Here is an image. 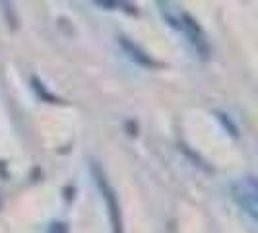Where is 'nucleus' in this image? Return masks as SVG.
I'll use <instances>...</instances> for the list:
<instances>
[{"instance_id": "nucleus-8", "label": "nucleus", "mask_w": 258, "mask_h": 233, "mask_svg": "<svg viewBox=\"0 0 258 233\" xmlns=\"http://www.w3.org/2000/svg\"><path fill=\"white\" fill-rule=\"evenodd\" d=\"M47 233H68V225L64 221H54V223H51Z\"/></svg>"}, {"instance_id": "nucleus-1", "label": "nucleus", "mask_w": 258, "mask_h": 233, "mask_svg": "<svg viewBox=\"0 0 258 233\" xmlns=\"http://www.w3.org/2000/svg\"><path fill=\"white\" fill-rule=\"evenodd\" d=\"M91 175H93V181H95L99 193L103 196L105 204H107V214H109V221H111L113 233H126L124 231V220H122V210H120V202H118V194L113 189V185L109 183L105 171L95 161H91Z\"/></svg>"}, {"instance_id": "nucleus-4", "label": "nucleus", "mask_w": 258, "mask_h": 233, "mask_svg": "<svg viewBox=\"0 0 258 233\" xmlns=\"http://www.w3.org/2000/svg\"><path fill=\"white\" fill-rule=\"evenodd\" d=\"M118 43H120V47H122L124 51L128 52V56L134 61V63H138L140 66H146V68H154V66H157V63H155L154 59H152L146 51H142L136 43H132L130 39L118 37Z\"/></svg>"}, {"instance_id": "nucleus-5", "label": "nucleus", "mask_w": 258, "mask_h": 233, "mask_svg": "<svg viewBox=\"0 0 258 233\" xmlns=\"http://www.w3.org/2000/svg\"><path fill=\"white\" fill-rule=\"evenodd\" d=\"M157 8L163 16V20L167 22L169 26L177 31H181V24H182V10L177 8V4L173 2H157Z\"/></svg>"}, {"instance_id": "nucleus-3", "label": "nucleus", "mask_w": 258, "mask_h": 233, "mask_svg": "<svg viewBox=\"0 0 258 233\" xmlns=\"http://www.w3.org/2000/svg\"><path fill=\"white\" fill-rule=\"evenodd\" d=\"M181 31L186 35V39H188V43L192 45V49L196 51V54H198L202 61H206L208 56H210V52H212L210 43H208V37H206V33H204V29L200 27V24H198L188 12H182Z\"/></svg>"}, {"instance_id": "nucleus-7", "label": "nucleus", "mask_w": 258, "mask_h": 233, "mask_svg": "<svg viewBox=\"0 0 258 233\" xmlns=\"http://www.w3.org/2000/svg\"><path fill=\"white\" fill-rule=\"evenodd\" d=\"M216 116L221 121V125H223V129H227V132L231 134V136H237L239 134V129H237V125L233 123L229 115H225V113H220V111H216Z\"/></svg>"}, {"instance_id": "nucleus-6", "label": "nucleus", "mask_w": 258, "mask_h": 233, "mask_svg": "<svg viewBox=\"0 0 258 233\" xmlns=\"http://www.w3.org/2000/svg\"><path fill=\"white\" fill-rule=\"evenodd\" d=\"M31 84H33V90L37 91V95L43 99V101H49V103H60L58 97H54L51 91L45 88V84L39 80V78H31Z\"/></svg>"}, {"instance_id": "nucleus-2", "label": "nucleus", "mask_w": 258, "mask_h": 233, "mask_svg": "<svg viewBox=\"0 0 258 233\" xmlns=\"http://www.w3.org/2000/svg\"><path fill=\"white\" fill-rule=\"evenodd\" d=\"M231 191V198L239 204V208H243V212L248 214V218L252 221H256L258 216V187L254 177H245L239 181L231 183L229 187Z\"/></svg>"}]
</instances>
